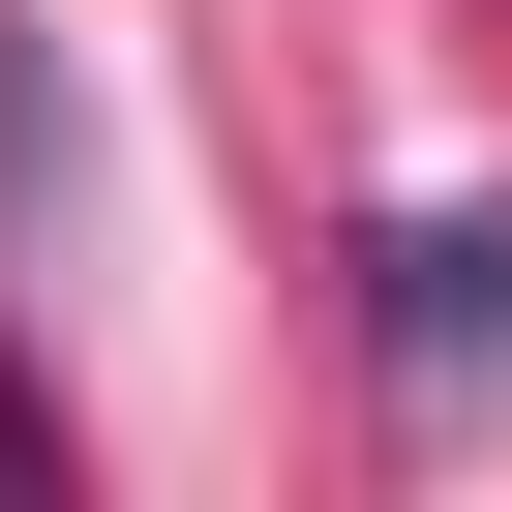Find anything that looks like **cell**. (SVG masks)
Masks as SVG:
<instances>
[{
  "mask_svg": "<svg viewBox=\"0 0 512 512\" xmlns=\"http://www.w3.org/2000/svg\"><path fill=\"white\" fill-rule=\"evenodd\" d=\"M392 332H422V362H482V332H512V241H392Z\"/></svg>",
  "mask_w": 512,
  "mask_h": 512,
  "instance_id": "6da1fadb",
  "label": "cell"
}]
</instances>
